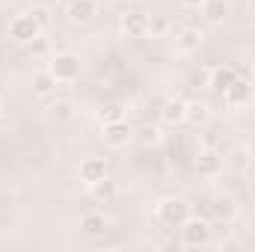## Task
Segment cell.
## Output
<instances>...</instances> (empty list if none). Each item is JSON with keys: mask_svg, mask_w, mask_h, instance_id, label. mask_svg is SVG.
<instances>
[{"mask_svg": "<svg viewBox=\"0 0 255 252\" xmlns=\"http://www.w3.org/2000/svg\"><path fill=\"white\" fill-rule=\"evenodd\" d=\"M51 116H54L57 122L74 119V104H71V101H54V104H51Z\"/></svg>", "mask_w": 255, "mask_h": 252, "instance_id": "21", "label": "cell"}, {"mask_svg": "<svg viewBox=\"0 0 255 252\" xmlns=\"http://www.w3.org/2000/svg\"><path fill=\"white\" fill-rule=\"evenodd\" d=\"M77 172H80V181H83L86 187H92L95 181H101V178L107 175V160H104V157H83Z\"/></svg>", "mask_w": 255, "mask_h": 252, "instance_id": "8", "label": "cell"}, {"mask_svg": "<svg viewBox=\"0 0 255 252\" xmlns=\"http://www.w3.org/2000/svg\"><path fill=\"white\" fill-rule=\"evenodd\" d=\"M148 15L145 12H125L122 15V21H119V30H122V36L125 39H145L148 36Z\"/></svg>", "mask_w": 255, "mask_h": 252, "instance_id": "7", "label": "cell"}, {"mask_svg": "<svg viewBox=\"0 0 255 252\" xmlns=\"http://www.w3.org/2000/svg\"><path fill=\"white\" fill-rule=\"evenodd\" d=\"M48 71L57 77V83H71V80L80 77V57L71 54V51H60V54L51 57Z\"/></svg>", "mask_w": 255, "mask_h": 252, "instance_id": "2", "label": "cell"}, {"mask_svg": "<svg viewBox=\"0 0 255 252\" xmlns=\"http://www.w3.org/2000/svg\"><path fill=\"white\" fill-rule=\"evenodd\" d=\"M196 172L202 175V178H217L220 172H223V154H217V151H199V157H196Z\"/></svg>", "mask_w": 255, "mask_h": 252, "instance_id": "12", "label": "cell"}, {"mask_svg": "<svg viewBox=\"0 0 255 252\" xmlns=\"http://www.w3.org/2000/svg\"><path fill=\"white\" fill-rule=\"evenodd\" d=\"M178 229H181V244H184V247H205V244L211 241V223H208V220L187 217Z\"/></svg>", "mask_w": 255, "mask_h": 252, "instance_id": "4", "label": "cell"}, {"mask_svg": "<svg viewBox=\"0 0 255 252\" xmlns=\"http://www.w3.org/2000/svg\"><path fill=\"white\" fill-rule=\"evenodd\" d=\"M154 214H157V220H160L163 226L178 229V226L190 217V205H187L181 196H166V199H160V202H157Z\"/></svg>", "mask_w": 255, "mask_h": 252, "instance_id": "1", "label": "cell"}, {"mask_svg": "<svg viewBox=\"0 0 255 252\" xmlns=\"http://www.w3.org/2000/svg\"><path fill=\"white\" fill-rule=\"evenodd\" d=\"M104 229H107V217H104V214L89 211V214H83V217H80V232H83V235L98 238V235H104Z\"/></svg>", "mask_w": 255, "mask_h": 252, "instance_id": "16", "label": "cell"}, {"mask_svg": "<svg viewBox=\"0 0 255 252\" xmlns=\"http://www.w3.org/2000/svg\"><path fill=\"white\" fill-rule=\"evenodd\" d=\"M253 95H255V86H253V80H247L244 74H238V80L223 92V101H226V107H247L250 101H253Z\"/></svg>", "mask_w": 255, "mask_h": 252, "instance_id": "5", "label": "cell"}, {"mask_svg": "<svg viewBox=\"0 0 255 252\" xmlns=\"http://www.w3.org/2000/svg\"><path fill=\"white\" fill-rule=\"evenodd\" d=\"M202 3L205 0H181V6H187V9H202Z\"/></svg>", "mask_w": 255, "mask_h": 252, "instance_id": "26", "label": "cell"}, {"mask_svg": "<svg viewBox=\"0 0 255 252\" xmlns=\"http://www.w3.org/2000/svg\"><path fill=\"white\" fill-rule=\"evenodd\" d=\"M208 119H211L208 104H202V101H190L187 104V122H193L196 127H202V125H208Z\"/></svg>", "mask_w": 255, "mask_h": 252, "instance_id": "19", "label": "cell"}, {"mask_svg": "<svg viewBox=\"0 0 255 252\" xmlns=\"http://www.w3.org/2000/svg\"><path fill=\"white\" fill-rule=\"evenodd\" d=\"M166 30H169V21H166V18H151V21H148V33H151V36H163Z\"/></svg>", "mask_w": 255, "mask_h": 252, "instance_id": "24", "label": "cell"}, {"mask_svg": "<svg viewBox=\"0 0 255 252\" xmlns=\"http://www.w3.org/2000/svg\"><path fill=\"white\" fill-rule=\"evenodd\" d=\"M238 74H241V68H235V65H217L214 71H211V80H208V86L217 92V95H223L235 80H238Z\"/></svg>", "mask_w": 255, "mask_h": 252, "instance_id": "11", "label": "cell"}, {"mask_svg": "<svg viewBox=\"0 0 255 252\" xmlns=\"http://www.w3.org/2000/svg\"><path fill=\"white\" fill-rule=\"evenodd\" d=\"M54 89H57V77H54L48 68L33 74V92H36V95H51Z\"/></svg>", "mask_w": 255, "mask_h": 252, "instance_id": "18", "label": "cell"}, {"mask_svg": "<svg viewBox=\"0 0 255 252\" xmlns=\"http://www.w3.org/2000/svg\"><path fill=\"white\" fill-rule=\"evenodd\" d=\"M65 12H68L71 24H89L98 15V0H71L65 6Z\"/></svg>", "mask_w": 255, "mask_h": 252, "instance_id": "9", "label": "cell"}, {"mask_svg": "<svg viewBox=\"0 0 255 252\" xmlns=\"http://www.w3.org/2000/svg\"><path fill=\"white\" fill-rule=\"evenodd\" d=\"M30 48H33L36 54H45V51H48V42H45V39L39 36V39H33V42H30Z\"/></svg>", "mask_w": 255, "mask_h": 252, "instance_id": "25", "label": "cell"}, {"mask_svg": "<svg viewBox=\"0 0 255 252\" xmlns=\"http://www.w3.org/2000/svg\"><path fill=\"white\" fill-rule=\"evenodd\" d=\"M42 36V27L33 21V15L27 12V15H15L12 21H9V39L15 42V45H30L33 39H39Z\"/></svg>", "mask_w": 255, "mask_h": 252, "instance_id": "3", "label": "cell"}, {"mask_svg": "<svg viewBox=\"0 0 255 252\" xmlns=\"http://www.w3.org/2000/svg\"><path fill=\"white\" fill-rule=\"evenodd\" d=\"M30 15H33V21L45 30V27H51V9L48 6H33L30 9Z\"/></svg>", "mask_w": 255, "mask_h": 252, "instance_id": "22", "label": "cell"}, {"mask_svg": "<svg viewBox=\"0 0 255 252\" xmlns=\"http://www.w3.org/2000/svg\"><path fill=\"white\" fill-rule=\"evenodd\" d=\"M253 68H255V63H253Z\"/></svg>", "mask_w": 255, "mask_h": 252, "instance_id": "29", "label": "cell"}, {"mask_svg": "<svg viewBox=\"0 0 255 252\" xmlns=\"http://www.w3.org/2000/svg\"><path fill=\"white\" fill-rule=\"evenodd\" d=\"M122 104H116V101H110V104H101V110H98V122L101 125H107V122H116V119H122Z\"/></svg>", "mask_w": 255, "mask_h": 252, "instance_id": "20", "label": "cell"}, {"mask_svg": "<svg viewBox=\"0 0 255 252\" xmlns=\"http://www.w3.org/2000/svg\"><path fill=\"white\" fill-rule=\"evenodd\" d=\"M0 113H3V101H0Z\"/></svg>", "mask_w": 255, "mask_h": 252, "instance_id": "27", "label": "cell"}, {"mask_svg": "<svg viewBox=\"0 0 255 252\" xmlns=\"http://www.w3.org/2000/svg\"><path fill=\"white\" fill-rule=\"evenodd\" d=\"M202 42H205V33L202 30L184 27V30L175 33V54H193V51L202 48Z\"/></svg>", "mask_w": 255, "mask_h": 252, "instance_id": "10", "label": "cell"}, {"mask_svg": "<svg viewBox=\"0 0 255 252\" xmlns=\"http://www.w3.org/2000/svg\"><path fill=\"white\" fill-rule=\"evenodd\" d=\"M89 193H92V199H95V202H104V205H107V202H113V199H116V181H113L110 175H104L101 181H95V184L89 187Z\"/></svg>", "mask_w": 255, "mask_h": 252, "instance_id": "17", "label": "cell"}, {"mask_svg": "<svg viewBox=\"0 0 255 252\" xmlns=\"http://www.w3.org/2000/svg\"><path fill=\"white\" fill-rule=\"evenodd\" d=\"M202 15L208 24H223L232 15V3L229 0H205L202 3Z\"/></svg>", "mask_w": 255, "mask_h": 252, "instance_id": "15", "label": "cell"}, {"mask_svg": "<svg viewBox=\"0 0 255 252\" xmlns=\"http://www.w3.org/2000/svg\"><path fill=\"white\" fill-rule=\"evenodd\" d=\"M63 3H65V6H68V3H71V0H63Z\"/></svg>", "mask_w": 255, "mask_h": 252, "instance_id": "28", "label": "cell"}, {"mask_svg": "<svg viewBox=\"0 0 255 252\" xmlns=\"http://www.w3.org/2000/svg\"><path fill=\"white\" fill-rule=\"evenodd\" d=\"M160 122L163 125H181L187 122V101H178V98H169L163 107H160Z\"/></svg>", "mask_w": 255, "mask_h": 252, "instance_id": "13", "label": "cell"}, {"mask_svg": "<svg viewBox=\"0 0 255 252\" xmlns=\"http://www.w3.org/2000/svg\"><path fill=\"white\" fill-rule=\"evenodd\" d=\"M104 130H101V136H104V145L107 148H128V142L133 139V130H130V125H128L125 119H116V122H107V125H101Z\"/></svg>", "mask_w": 255, "mask_h": 252, "instance_id": "6", "label": "cell"}, {"mask_svg": "<svg viewBox=\"0 0 255 252\" xmlns=\"http://www.w3.org/2000/svg\"><path fill=\"white\" fill-rule=\"evenodd\" d=\"M238 211H241L238 202H235L232 196H226V193H223V196H214V202H211V214H214L220 223H232V220L238 217Z\"/></svg>", "mask_w": 255, "mask_h": 252, "instance_id": "14", "label": "cell"}, {"mask_svg": "<svg viewBox=\"0 0 255 252\" xmlns=\"http://www.w3.org/2000/svg\"><path fill=\"white\" fill-rule=\"evenodd\" d=\"M142 142H145V145H157V142H160V127L145 125L142 127Z\"/></svg>", "mask_w": 255, "mask_h": 252, "instance_id": "23", "label": "cell"}]
</instances>
